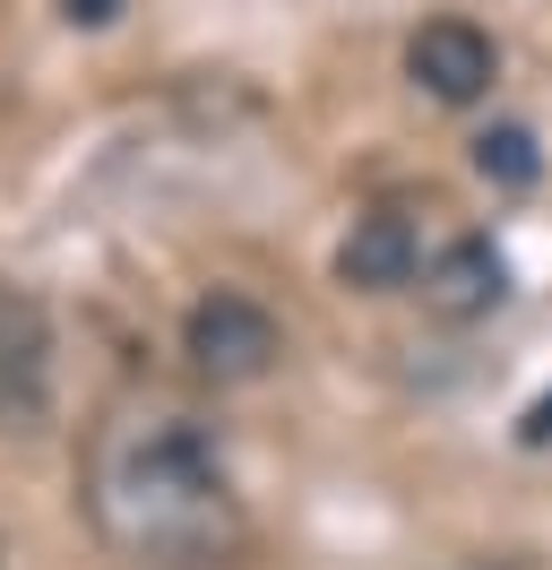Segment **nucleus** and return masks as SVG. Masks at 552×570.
I'll return each mask as SVG.
<instances>
[{"label": "nucleus", "mask_w": 552, "mask_h": 570, "mask_svg": "<svg viewBox=\"0 0 552 570\" xmlns=\"http://www.w3.org/2000/svg\"><path fill=\"white\" fill-rule=\"evenodd\" d=\"M181 355L199 363L216 390H241V381H268L276 372L285 328H276V312L250 303V294H199L190 321H181Z\"/></svg>", "instance_id": "2"}, {"label": "nucleus", "mask_w": 552, "mask_h": 570, "mask_svg": "<svg viewBox=\"0 0 552 570\" xmlns=\"http://www.w3.org/2000/svg\"><path fill=\"white\" fill-rule=\"evenodd\" d=\"M406 78L432 96V105H475L483 87L501 78V52L475 18H423L406 36Z\"/></svg>", "instance_id": "3"}, {"label": "nucleus", "mask_w": 552, "mask_h": 570, "mask_svg": "<svg viewBox=\"0 0 552 570\" xmlns=\"http://www.w3.org/2000/svg\"><path fill=\"white\" fill-rule=\"evenodd\" d=\"M78 27H103V18H121V0H61Z\"/></svg>", "instance_id": "9"}, {"label": "nucleus", "mask_w": 552, "mask_h": 570, "mask_svg": "<svg viewBox=\"0 0 552 570\" xmlns=\"http://www.w3.org/2000/svg\"><path fill=\"white\" fill-rule=\"evenodd\" d=\"M475 174H483V181H501V190H526V181L544 174V156H535V130H518V121L483 130V139H475Z\"/></svg>", "instance_id": "7"}, {"label": "nucleus", "mask_w": 552, "mask_h": 570, "mask_svg": "<svg viewBox=\"0 0 552 570\" xmlns=\"http://www.w3.org/2000/svg\"><path fill=\"white\" fill-rule=\"evenodd\" d=\"M518 441H526V450H552V397H535V406L518 415Z\"/></svg>", "instance_id": "8"}, {"label": "nucleus", "mask_w": 552, "mask_h": 570, "mask_svg": "<svg viewBox=\"0 0 552 570\" xmlns=\"http://www.w3.org/2000/svg\"><path fill=\"white\" fill-rule=\"evenodd\" d=\"M414 268H423V225L406 208H363L354 234L337 243V285L354 294H397L414 285Z\"/></svg>", "instance_id": "5"}, {"label": "nucleus", "mask_w": 552, "mask_h": 570, "mask_svg": "<svg viewBox=\"0 0 552 570\" xmlns=\"http://www.w3.org/2000/svg\"><path fill=\"white\" fill-rule=\"evenodd\" d=\"M510 303V259L466 234V243H448L432 268H423V312L432 321H483V312H501Z\"/></svg>", "instance_id": "6"}, {"label": "nucleus", "mask_w": 552, "mask_h": 570, "mask_svg": "<svg viewBox=\"0 0 552 570\" xmlns=\"http://www.w3.org/2000/svg\"><path fill=\"white\" fill-rule=\"evenodd\" d=\"M96 528L147 570H225L241 553V510L225 484V459L190 415H112L87 459Z\"/></svg>", "instance_id": "1"}, {"label": "nucleus", "mask_w": 552, "mask_h": 570, "mask_svg": "<svg viewBox=\"0 0 552 570\" xmlns=\"http://www.w3.org/2000/svg\"><path fill=\"white\" fill-rule=\"evenodd\" d=\"M52 397V312L27 285H0V424H34Z\"/></svg>", "instance_id": "4"}]
</instances>
